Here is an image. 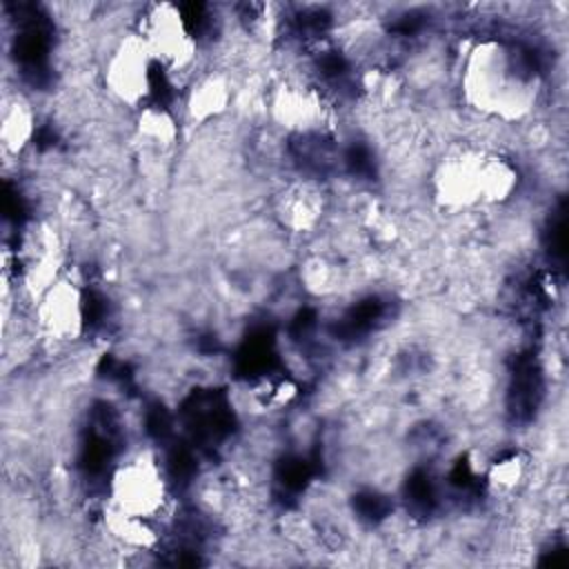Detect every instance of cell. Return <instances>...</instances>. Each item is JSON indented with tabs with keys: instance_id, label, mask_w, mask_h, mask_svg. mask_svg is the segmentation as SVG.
Listing matches in <instances>:
<instances>
[{
	"instance_id": "9",
	"label": "cell",
	"mask_w": 569,
	"mask_h": 569,
	"mask_svg": "<svg viewBox=\"0 0 569 569\" xmlns=\"http://www.w3.org/2000/svg\"><path fill=\"white\" fill-rule=\"evenodd\" d=\"M527 478V462L522 456L511 453L496 460L487 471V485L493 496H511L516 493Z\"/></svg>"
},
{
	"instance_id": "5",
	"label": "cell",
	"mask_w": 569,
	"mask_h": 569,
	"mask_svg": "<svg viewBox=\"0 0 569 569\" xmlns=\"http://www.w3.org/2000/svg\"><path fill=\"white\" fill-rule=\"evenodd\" d=\"M36 331L51 345H73L87 331V307L80 284L60 273L33 298Z\"/></svg>"
},
{
	"instance_id": "4",
	"label": "cell",
	"mask_w": 569,
	"mask_h": 569,
	"mask_svg": "<svg viewBox=\"0 0 569 569\" xmlns=\"http://www.w3.org/2000/svg\"><path fill=\"white\" fill-rule=\"evenodd\" d=\"M171 502L167 469L153 449L127 453L107 480V505L127 516L160 522Z\"/></svg>"
},
{
	"instance_id": "6",
	"label": "cell",
	"mask_w": 569,
	"mask_h": 569,
	"mask_svg": "<svg viewBox=\"0 0 569 569\" xmlns=\"http://www.w3.org/2000/svg\"><path fill=\"white\" fill-rule=\"evenodd\" d=\"M236 100V82L222 67L200 69L182 89V122L207 127L220 120Z\"/></svg>"
},
{
	"instance_id": "7",
	"label": "cell",
	"mask_w": 569,
	"mask_h": 569,
	"mask_svg": "<svg viewBox=\"0 0 569 569\" xmlns=\"http://www.w3.org/2000/svg\"><path fill=\"white\" fill-rule=\"evenodd\" d=\"M38 136V107L22 89L4 91L0 109V142L4 158L20 160Z\"/></svg>"
},
{
	"instance_id": "8",
	"label": "cell",
	"mask_w": 569,
	"mask_h": 569,
	"mask_svg": "<svg viewBox=\"0 0 569 569\" xmlns=\"http://www.w3.org/2000/svg\"><path fill=\"white\" fill-rule=\"evenodd\" d=\"M131 133L142 151L164 156L180 142L182 116L171 104L153 100L133 113Z\"/></svg>"
},
{
	"instance_id": "1",
	"label": "cell",
	"mask_w": 569,
	"mask_h": 569,
	"mask_svg": "<svg viewBox=\"0 0 569 569\" xmlns=\"http://www.w3.org/2000/svg\"><path fill=\"white\" fill-rule=\"evenodd\" d=\"M458 87L471 111L500 122L527 118L540 93L531 60L500 38H480L465 51Z\"/></svg>"
},
{
	"instance_id": "2",
	"label": "cell",
	"mask_w": 569,
	"mask_h": 569,
	"mask_svg": "<svg viewBox=\"0 0 569 569\" xmlns=\"http://www.w3.org/2000/svg\"><path fill=\"white\" fill-rule=\"evenodd\" d=\"M131 24L144 38L171 89H184L200 71L202 47L200 33L184 7L173 2L142 4Z\"/></svg>"
},
{
	"instance_id": "3",
	"label": "cell",
	"mask_w": 569,
	"mask_h": 569,
	"mask_svg": "<svg viewBox=\"0 0 569 569\" xmlns=\"http://www.w3.org/2000/svg\"><path fill=\"white\" fill-rule=\"evenodd\" d=\"M98 73L107 100L131 116L149 102L160 100L156 93V80L162 71L133 24H127L124 31H120L104 49Z\"/></svg>"
}]
</instances>
